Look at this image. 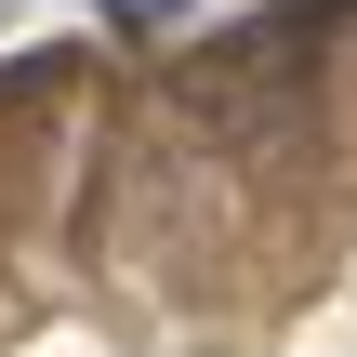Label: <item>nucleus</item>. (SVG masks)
Listing matches in <instances>:
<instances>
[{"label": "nucleus", "mask_w": 357, "mask_h": 357, "mask_svg": "<svg viewBox=\"0 0 357 357\" xmlns=\"http://www.w3.org/2000/svg\"><path fill=\"white\" fill-rule=\"evenodd\" d=\"M93 13H132V26H159V13H185V0H93Z\"/></svg>", "instance_id": "obj_1"}]
</instances>
